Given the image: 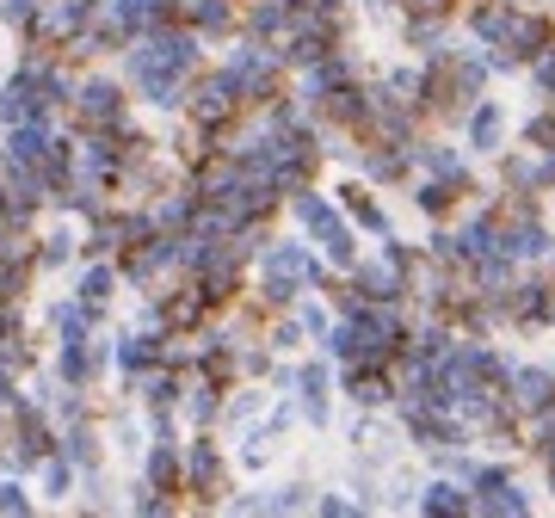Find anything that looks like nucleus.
<instances>
[{
	"mask_svg": "<svg viewBox=\"0 0 555 518\" xmlns=\"http://www.w3.org/2000/svg\"><path fill=\"white\" fill-rule=\"evenodd\" d=\"M481 25V37H494V44L506 50V56H537L543 50V19H525V13H512V7H488L475 19Z\"/></svg>",
	"mask_w": 555,
	"mask_h": 518,
	"instance_id": "nucleus-1",
	"label": "nucleus"
},
{
	"mask_svg": "<svg viewBox=\"0 0 555 518\" xmlns=\"http://www.w3.org/2000/svg\"><path fill=\"white\" fill-rule=\"evenodd\" d=\"M518 389H525V401H531V407H543V401H549V377H543V370H531V377H518Z\"/></svg>",
	"mask_w": 555,
	"mask_h": 518,
	"instance_id": "nucleus-2",
	"label": "nucleus"
},
{
	"mask_svg": "<svg viewBox=\"0 0 555 518\" xmlns=\"http://www.w3.org/2000/svg\"><path fill=\"white\" fill-rule=\"evenodd\" d=\"M426 506H432V512H451V506H463V500H457L451 488H432V500H426Z\"/></svg>",
	"mask_w": 555,
	"mask_h": 518,
	"instance_id": "nucleus-3",
	"label": "nucleus"
}]
</instances>
